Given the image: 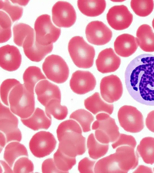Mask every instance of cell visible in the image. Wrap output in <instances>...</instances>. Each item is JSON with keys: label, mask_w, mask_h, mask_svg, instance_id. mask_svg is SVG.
Masks as SVG:
<instances>
[{"label": "cell", "mask_w": 154, "mask_h": 173, "mask_svg": "<svg viewBox=\"0 0 154 173\" xmlns=\"http://www.w3.org/2000/svg\"><path fill=\"white\" fill-rule=\"evenodd\" d=\"M128 91L135 100L154 106V56L143 54L133 59L125 72Z\"/></svg>", "instance_id": "1"}, {"label": "cell", "mask_w": 154, "mask_h": 173, "mask_svg": "<svg viewBox=\"0 0 154 173\" xmlns=\"http://www.w3.org/2000/svg\"><path fill=\"white\" fill-rule=\"evenodd\" d=\"M134 147L124 145L117 147L115 152L99 160L95 164L94 172L127 173L138 164V155Z\"/></svg>", "instance_id": "2"}, {"label": "cell", "mask_w": 154, "mask_h": 173, "mask_svg": "<svg viewBox=\"0 0 154 173\" xmlns=\"http://www.w3.org/2000/svg\"><path fill=\"white\" fill-rule=\"evenodd\" d=\"M11 111L21 119L29 117L34 111V93L28 90L20 83L11 90L8 96Z\"/></svg>", "instance_id": "3"}, {"label": "cell", "mask_w": 154, "mask_h": 173, "mask_svg": "<svg viewBox=\"0 0 154 173\" xmlns=\"http://www.w3.org/2000/svg\"><path fill=\"white\" fill-rule=\"evenodd\" d=\"M68 48L70 56L77 67L83 68L92 67L95 55V50L82 37L76 36L72 38L69 42Z\"/></svg>", "instance_id": "4"}, {"label": "cell", "mask_w": 154, "mask_h": 173, "mask_svg": "<svg viewBox=\"0 0 154 173\" xmlns=\"http://www.w3.org/2000/svg\"><path fill=\"white\" fill-rule=\"evenodd\" d=\"M96 118L97 120L92 124V129L95 130V137L96 140L104 144L116 141L120 133L115 119L104 113L98 114Z\"/></svg>", "instance_id": "5"}, {"label": "cell", "mask_w": 154, "mask_h": 173, "mask_svg": "<svg viewBox=\"0 0 154 173\" xmlns=\"http://www.w3.org/2000/svg\"><path fill=\"white\" fill-rule=\"evenodd\" d=\"M35 39L39 44L49 45L57 40L61 33V29L52 23L51 17L47 14L38 17L34 24Z\"/></svg>", "instance_id": "6"}, {"label": "cell", "mask_w": 154, "mask_h": 173, "mask_svg": "<svg viewBox=\"0 0 154 173\" xmlns=\"http://www.w3.org/2000/svg\"><path fill=\"white\" fill-rule=\"evenodd\" d=\"M42 68L47 77L57 83H62L67 80L69 67L64 60L59 55L52 54L45 59Z\"/></svg>", "instance_id": "7"}, {"label": "cell", "mask_w": 154, "mask_h": 173, "mask_svg": "<svg viewBox=\"0 0 154 173\" xmlns=\"http://www.w3.org/2000/svg\"><path fill=\"white\" fill-rule=\"evenodd\" d=\"M58 140V149L68 156L75 157L83 154L86 151L85 138L82 133L67 131L63 133Z\"/></svg>", "instance_id": "8"}, {"label": "cell", "mask_w": 154, "mask_h": 173, "mask_svg": "<svg viewBox=\"0 0 154 173\" xmlns=\"http://www.w3.org/2000/svg\"><path fill=\"white\" fill-rule=\"evenodd\" d=\"M120 126L125 131L137 133L143 129V118L142 113L135 107L125 105L121 107L118 112Z\"/></svg>", "instance_id": "9"}, {"label": "cell", "mask_w": 154, "mask_h": 173, "mask_svg": "<svg viewBox=\"0 0 154 173\" xmlns=\"http://www.w3.org/2000/svg\"><path fill=\"white\" fill-rule=\"evenodd\" d=\"M57 144L54 135L48 132L41 131L35 133L29 143L30 150L35 156L42 158L49 155Z\"/></svg>", "instance_id": "10"}, {"label": "cell", "mask_w": 154, "mask_h": 173, "mask_svg": "<svg viewBox=\"0 0 154 173\" xmlns=\"http://www.w3.org/2000/svg\"><path fill=\"white\" fill-rule=\"evenodd\" d=\"M52 14L54 23L59 27H70L76 21L75 9L70 3L67 2H57L52 7Z\"/></svg>", "instance_id": "11"}, {"label": "cell", "mask_w": 154, "mask_h": 173, "mask_svg": "<svg viewBox=\"0 0 154 173\" xmlns=\"http://www.w3.org/2000/svg\"><path fill=\"white\" fill-rule=\"evenodd\" d=\"M101 95L103 100L109 103L118 101L123 93L122 81L116 75L111 74L103 77L100 83Z\"/></svg>", "instance_id": "12"}, {"label": "cell", "mask_w": 154, "mask_h": 173, "mask_svg": "<svg viewBox=\"0 0 154 173\" xmlns=\"http://www.w3.org/2000/svg\"><path fill=\"white\" fill-rule=\"evenodd\" d=\"M109 26L113 29L121 30L128 28L131 24L133 15L125 5H115L111 7L106 14Z\"/></svg>", "instance_id": "13"}, {"label": "cell", "mask_w": 154, "mask_h": 173, "mask_svg": "<svg viewBox=\"0 0 154 173\" xmlns=\"http://www.w3.org/2000/svg\"><path fill=\"white\" fill-rule=\"evenodd\" d=\"M85 35L88 41L97 45H102L111 40L112 33L111 30L103 22L92 21L88 23L85 29Z\"/></svg>", "instance_id": "14"}, {"label": "cell", "mask_w": 154, "mask_h": 173, "mask_svg": "<svg viewBox=\"0 0 154 173\" xmlns=\"http://www.w3.org/2000/svg\"><path fill=\"white\" fill-rule=\"evenodd\" d=\"M96 85L94 76L88 71L77 70L72 74L69 86L74 93L79 95L85 94L92 91Z\"/></svg>", "instance_id": "15"}, {"label": "cell", "mask_w": 154, "mask_h": 173, "mask_svg": "<svg viewBox=\"0 0 154 173\" xmlns=\"http://www.w3.org/2000/svg\"><path fill=\"white\" fill-rule=\"evenodd\" d=\"M26 56L30 60L38 62L42 60L53 49V44L44 46L38 43L35 35H29L25 40L22 45Z\"/></svg>", "instance_id": "16"}, {"label": "cell", "mask_w": 154, "mask_h": 173, "mask_svg": "<svg viewBox=\"0 0 154 173\" xmlns=\"http://www.w3.org/2000/svg\"><path fill=\"white\" fill-rule=\"evenodd\" d=\"M22 56L16 47L6 45L0 48V65L5 70L12 71L17 70L21 63Z\"/></svg>", "instance_id": "17"}, {"label": "cell", "mask_w": 154, "mask_h": 173, "mask_svg": "<svg viewBox=\"0 0 154 173\" xmlns=\"http://www.w3.org/2000/svg\"><path fill=\"white\" fill-rule=\"evenodd\" d=\"M121 63V59L111 48H106L100 51L96 60L97 70L103 74L116 71Z\"/></svg>", "instance_id": "18"}, {"label": "cell", "mask_w": 154, "mask_h": 173, "mask_svg": "<svg viewBox=\"0 0 154 173\" xmlns=\"http://www.w3.org/2000/svg\"><path fill=\"white\" fill-rule=\"evenodd\" d=\"M37 99L45 106L48 102L53 99L61 100V94L59 88L46 80L38 82L35 88Z\"/></svg>", "instance_id": "19"}, {"label": "cell", "mask_w": 154, "mask_h": 173, "mask_svg": "<svg viewBox=\"0 0 154 173\" xmlns=\"http://www.w3.org/2000/svg\"><path fill=\"white\" fill-rule=\"evenodd\" d=\"M114 45L116 53L124 57H127L132 55L138 47L136 38L127 33L118 36L114 42Z\"/></svg>", "instance_id": "20"}, {"label": "cell", "mask_w": 154, "mask_h": 173, "mask_svg": "<svg viewBox=\"0 0 154 173\" xmlns=\"http://www.w3.org/2000/svg\"><path fill=\"white\" fill-rule=\"evenodd\" d=\"M21 120L24 125L34 131L48 129L51 123V119L47 116L44 111L38 108L35 109L29 117L21 119Z\"/></svg>", "instance_id": "21"}, {"label": "cell", "mask_w": 154, "mask_h": 173, "mask_svg": "<svg viewBox=\"0 0 154 173\" xmlns=\"http://www.w3.org/2000/svg\"><path fill=\"white\" fill-rule=\"evenodd\" d=\"M136 39L138 46L143 51L154 52V33L149 25L140 26L136 32Z\"/></svg>", "instance_id": "22"}, {"label": "cell", "mask_w": 154, "mask_h": 173, "mask_svg": "<svg viewBox=\"0 0 154 173\" xmlns=\"http://www.w3.org/2000/svg\"><path fill=\"white\" fill-rule=\"evenodd\" d=\"M84 105L86 108L94 114L104 112L111 115L114 110L113 104H107L103 101L98 92L94 93L85 99Z\"/></svg>", "instance_id": "23"}, {"label": "cell", "mask_w": 154, "mask_h": 173, "mask_svg": "<svg viewBox=\"0 0 154 173\" xmlns=\"http://www.w3.org/2000/svg\"><path fill=\"white\" fill-rule=\"evenodd\" d=\"M78 8L81 12L88 17H94L101 14L106 7L105 0H78Z\"/></svg>", "instance_id": "24"}, {"label": "cell", "mask_w": 154, "mask_h": 173, "mask_svg": "<svg viewBox=\"0 0 154 173\" xmlns=\"http://www.w3.org/2000/svg\"><path fill=\"white\" fill-rule=\"evenodd\" d=\"M137 153L146 163H154V138L146 137L143 138L137 148Z\"/></svg>", "instance_id": "25"}, {"label": "cell", "mask_w": 154, "mask_h": 173, "mask_svg": "<svg viewBox=\"0 0 154 173\" xmlns=\"http://www.w3.org/2000/svg\"><path fill=\"white\" fill-rule=\"evenodd\" d=\"M22 156H28L27 150L23 144L15 141L10 143L6 146L4 158L11 167L16 158Z\"/></svg>", "instance_id": "26"}, {"label": "cell", "mask_w": 154, "mask_h": 173, "mask_svg": "<svg viewBox=\"0 0 154 173\" xmlns=\"http://www.w3.org/2000/svg\"><path fill=\"white\" fill-rule=\"evenodd\" d=\"M24 85L29 91L34 92L36 83L40 80L46 79L40 69L35 66H30L25 70L23 77Z\"/></svg>", "instance_id": "27"}, {"label": "cell", "mask_w": 154, "mask_h": 173, "mask_svg": "<svg viewBox=\"0 0 154 173\" xmlns=\"http://www.w3.org/2000/svg\"><path fill=\"white\" fill-rule=\"evenodd\" d=\"M89 156L94 159H97L105 156L109 148L108 144L101 143L96 139L93 133L88 136L87 143Z\"/></svg>", "instance_id": "28"}, {"label": "cell", "mask_w": 154, "mask_h": 173, "mask_svg": "<svg viewBox=\"0 0 154 173\" xmlns=\"http://www.w3.org/2000/svg\"><path fill=\"white\" fill-rule=\"evenodd\" d=\"M60 102V100L53 99L45 106L46 115L49 118L51 119V115L59 120H64L66 118L68 113L67 108L65 106L61 105Z\"/></svg>", "instance_id": "29"}, {"label": "cell", "mask_w": 154, "mask_h": 173, "mask_svg": "<svg viewBox=\"0 0 154 173\" xmlns=\"http://www.w3.org/2000/svg\"><path fill=\"white\" fill-rule=\"evenodd\" d=\"M13 31L14 41L16 45L19 47L22 46L23 43L27 37L35 35L33 29L29 25L23 23L14 25Z\"/></svg>", "instance_id": "30"}, {"label": "cell", "mask_w": 154, "mask_h": 173, "mask_svg": "<svg viewBox=\"0 0 154 173\" xmlns=\"http://www.w3.org/2000/svg\"><path fill=\"white\" fill-rule=\"evenodd\" d=\"M69 118L76 120L81 126L84 132L91 131V125L94 117L89 111L84 109H79L73 112Z\"/></svg>", "instance_id": "31"}, {"label": "cell", "mask_w": 154, "mask_h": 173, "mask_svg": "<svg viewBox=\"0 0 154 173\" xmlns=\"http://www.w3.org/2000/svg\"><path fill=\"white\" fill-rule=\"evenodd\" d=\"M54 160L57 168L63 173H68L76 163L75 157L66 155L58 149L54 155Z\"/></svg>", "instance_id": "32"}, {"label": "cell", "mask_w": 154, "mask_h": 173, "mask_svg": "<svg viewBox=\"0 0 154 173\" xmlns=\"http://www.w3.org/2000/svg\"><path fill=\"white\" fill-rule=\"evenodd\" d=\"M131 7L137 15L145 17L149 15L152 11L154 7V1L152 0H131Z\"/></svg>", "instance_id": "33"}, {"label": "cell", "mask_w": 154, "mask_h": 173, "mask_svg": "<svg viewBox=\"0 0 154 173\" xmlns=\"http://www.w3.org/2000/svg\"><path fill=\"white\" fill-rule=\"evenodd\" d=\"M12 23L9 16L4 12L0 11V43L8 41L11 36Z\"/></svg>", "instance_id": "34"}, {"label": "cell", "mask_w": 154, "mask_h": 173, "mask_svg": "<svg viewBox=\"0 0 154 173\" xmlns=\"http://www.w3.org/2000/svg\"><path fill=\"white\" fill-rule=\"evenodd\" d=\"M0 8L8 14L13 22L19 20L23 13L22 7L13 5L8 0H0Z\"/></svg>", "instance_id": "35"}, {"label": "cell", "mask_w": 154, "mask_h": 173, "mask_svg": "<svg viewBox=\"0 0 154 173\" xmlns=\"http://www.w3.org/2000/svg\"><path fill=\"white\" fill-rule=\"evenodd\" d=\"M20 83L15 79H8L4 80L0 86V96L2 102L8 106V98L9 94L12 89Z\"/></svg>", "instance_id": "36"}, {"label": "cell", "mask_w": 154, "mask_h": 173, "mask_svg": "<svg viewBox=\"0 0 154 173\" xmlns=\"http://www.w3.org/2000/svg\"><path fill=\"white\" fill-rule=\"evenodd\" d=\"M68 131L82 133V129L77 122L72 120H68L62 122L58 126L56 131L58 139L63 133Z\"/></svg>", "instance_id": "37"}, {"label": "cell", "mask_w": 154, "mask_h": 173, "mask_svg": "<svg viewBox=\"0 0 154 173\" xmlns=\"http://www.w3.org/2000/svg\"><path fill=\"white\" fill-rule=\"evenodd\" d=\"M33 170L32 162L27 157H23L15 162L13 171L14 173H30L33 172Z\"/></svg>", "instance_id": "38"}, {"label": "cell", "mask_w": 154, "mask_h": 173, "mask_svg": "<svg viewBox=\"0 0 154 173\" xmlns=\"http://www.w3.org/2000/svg\"><path fill=\"white\" fill-rule=\"evenodd\" d=\"M136 144V141L133 136L121 133L117 140L112 144V146L113 149L124 145H129L135 148Z\"/></svg>", "instance_id": "39"}, {"label": "cell", "mask_w": 154, "mask_h": 173, "mask_svg": "<svg viewBox=\"0 0 154 173\" xmlns=\"http://www.w3.org/2000/svg\"><path fill=\"white\" fill-rule=\"evenodd\" d=\"M18 120L7 118L0 119V130L5 134L18 128Z\"/></svg>", "instance_id": "40"}, {"label": "cell", "mask_w": 154, "mask_h": 173, "mask_svg": "<svg viewBox=\"0 0 154 173\" xmlns=\"http://www.w3.org/2000/svg\"><path fill=\"white\" fill-rule=\"evenodd\" d=\"M95 161L90 160L87 157H85L79 162L78 169L80 173H91L94 171V166Z\"/></svg>", "instance_id": "41"}, {"label": "cell", "mask_w": 154, "mask_h": 173, "mask_svg": "<svg viewBox=\"0 0 154 173\" xmlns=\"http://www.w3.org/2000/svg\"><path fill=\"white\" fill-rule=\"evenodd\" d=\"M42 170L43 173H63L57 167L54 159H47L45 160L42 164Z\"/></svg>", "instance_id": "42"}, {"label": "cell", "mask_w": 154, "mask_h": 173, "mask_svg": "<svg viewBox=\"0 0 154 173\" xmlns=\"http://www.w3.org/2000/svg\"><path fill=\"white\" fill-rule=\"evenodd\" d=\"M8 108L4 106L1 102L0 103V119L7 118L18 120L17 117Z\"/></svg>", "instance_id": "43"}, {"label": "cell", "mask_w": 154, "mask_h": 173, "mask_svg": "<svg viewBox=\"0 0 154 173\" xmlns=\"http://www.w3.org/2000/svg\"><path fill=\"white\" fill-rule=\"evenodd\" d=\"M5 135L7 143L13 141L19 142L21 140V133L18 128L11 132L5 134Z\"/></svg>", "instance_id": "44"}, {"label": "cell", "mask_w": 154, "mask_h": 173, "mask_svg": "<svg viewBox=\"0 0 154 173\" xmlns=\"http://www.w3.org/2000/svg\"><path fill=\"white\" fill-rule=\"evenodd\" d=\"M145 124L147 129L154 133V110L148 114L146 119Z\"/></svg>", "instance_id": "45"}, {"label": "cell", "mask_w": 154, "mask_h": 173, "mask_svg": "<svg viewBox=\"0 0 154 173\" xmlns=\"http://www.w3.org/2000/svg\"><path fill=\"white\" fill-rule=\"evenodd\" d=\"M133 173H152V169L149 167L141 165L133 172Z\"/></svg>", "instance_id": "46"}, {"label": "cell", "mask_w": 154, "mask_h": 173, "mask_svg": "<svg viewBox=\"0 0 154 173\" xmlns=\"http://www.w3.org/2000/svg\"><path fill=\"white\" fill-rule=\"evenodd\" d=\"M0 163L2 165L4 170V173H12L14 172L12 170L11 168V167L8 164H7L6 162L3 160H1Z\"/></svg>", "instance_id": "47"}, {"label": "cell", "mask_w": 154, "mask_h": 173, "mask_svg": "<svg viewBox=\"0 0 154 173\" xmlns=\"http://www.w3.org/2000/svg\"><path fill=\"white\" fill-rule=\"evenodd\" d=\"M0 151L1 152L2 150L5 147L6 142V138L3 134L0 132Z\"/></svg>", "instance_id": "48"}, {"label": "cell", "mask_w": 154, "mask_h": 173, "mask_svg": "<svg viewBox=\"0 0 154 173\" xmlns=\"http://www.w3.org/2000/svg\"><path fill=\"white\" fill-rule=\"evenodd\" d=\"M13 4H17L21 6H25L29 2V1H10Z\"/></svg>", "instance_id": "49"}, {"label": "cell", "mask_w": 154, "mask_h": 173, "mask_svg": "<svg viewBox=\"0 0 154 173\" xmlns=\"http://www.w3.org/2000/svg\"><path fill=\"white\" fill-rule=\"evenodd\" d=\"M152 26L153 28V29H154V18H153L152 21Z\"/></svg>", "instance_id": "50"}, {"label": "cell", "mask_w": 154, "mask_h": 173, "mask_svg": "<svg viewBox=\"0 0 154 173\" xmlns=\"http://www.w3.org/2000/svg\"><path fill=\"white\" fill-rule=\"evenodd\" d=\"M113 2H117V1H113ZM117 2H118V1H117ZM118 2H121V1H118Z\"/></svg>", "instance_id": "51"}, {"label": "cell", "mask_w": 154, "mask_h": 173, "mask_svg": "<svg viewBox=\"0 0 154 173\" xmlns=\"http://www.w3.org/2000/svg\"><path fill=\"white\" fill-rule=\"evenodd\" d=\"M153 171H154V168H153Z\"/></svg>", "instance_id": "52"}]
</instances>
